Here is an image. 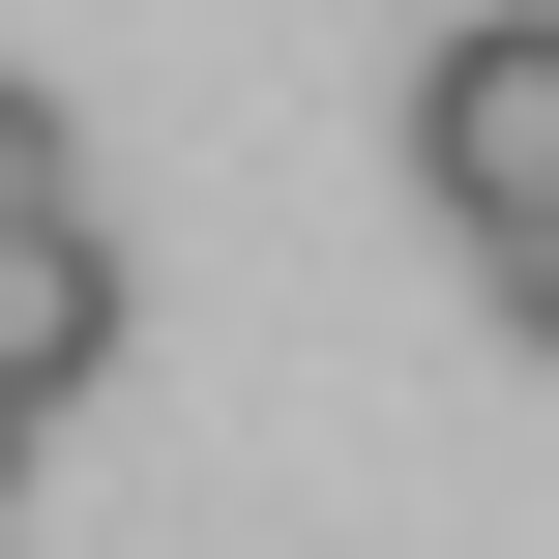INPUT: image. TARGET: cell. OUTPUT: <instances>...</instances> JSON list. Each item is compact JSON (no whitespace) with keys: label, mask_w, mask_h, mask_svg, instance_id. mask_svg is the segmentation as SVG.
<instances>
[{"label":"cell","mask_w":559,"mask_h":559,"mask_svg":"<svg viewBox=\"0 0 559 559\" xmlns=\"http://www.w3.org/2000/svg\"><path fill=\"white\" fill-rule=\"evenodd\" d=\"M413 206L501 265L559 236V0H472V29H413Z\"/></svg>","instance_id":"1"},{"label":"cell","mask_w":559,"mask_h":559,"mask_svg":"<svg viewBox=\"0 0 559 559\" xmlns=\"http://www.w3.org/2000/svg\"><path fill=\"white\" fill-rule=\"evenodd\" d=\"M59 383H118V236H88V206L0 265V413H59Z\"/></svg>","instance_id":"2"},{"label":"cell","mask_w":559,"mask_h":559,"mask_svg":"<svg viewBox=\"0 0 559 559\" xmlns=\"http://www.w3.org/2000/svg\"><path fill=\"white\" fill-rule=\"evenodd\" d=\"M59 206H88V177H59V88H29V59H0V265H29V236H59Z\"/></svg>","instance_id":"3"},{"label":"cell","mask_w":559,"mask_h":559,"mask_svg":"<svg viewBox=\"0 0 559 559\" xmlns=\"http://www.w3.org/2000/svg\"><path fill=\"white\" fill-rule=\"evenodd\" d=\"M501 324H531V354H559V236H501Z\"/></svg>","instance_id":"4"},{"label":"cell","mask_w":559,"mask_h":559,"mask_svg":"<svg viewBox=\"0 0 559 559\" xmlns=\"http://www.w3.org/2000/svg\"><path fill=\"white\" fill-rule=\"evenodd\" d=\"M0 472H29V413H0Z\"/></svg>","instance_id":"5"}]
</instances>
